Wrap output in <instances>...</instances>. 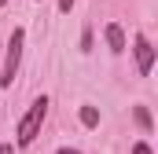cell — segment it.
Masks as SVG:
<instances>
[{"mask_svg":"<svg viewBox=\"0 0 158 154\" xmlns=\"http://www.w3.org/2000/svg\"><path fill=\"white\" fill-rule=\"evenodd\" d=\"M0 154H15V143H0Z\"/></svg>","mask_w":158,"mask_h":154,"instance_id":"9c48e42d","label":"cell"},{"mask_svg":"<svg viewBox=\"0 0 158 154\" xmlns=\"http://www.w3.org/2000/svg\"><path fill=\"white\" fill-rule=\"evenodd\" d=\"M74 4H77V0H59V11H63V15H70V7H74Z\"/></svg>","mask_w":158,"mask_h":154,"instance_id":"ba28073f","label":"cell"},{"mask_svg":"<svg viewBox=\"0 0 158 154\" xmlns=\"http://www.w3.org/2000/svg\"><path fill=\"white\" fill-rule=\"evenodd\" d=\"M132 154H155V151H151L147 140H140V143H132Z\"/></svg>","mask_w":158,"mask_h":154,"instance_id":"52a82bcc","label":"cell"},{"mask_svg":"<svg viewBox=\"0 0 158 154\" xmlns=\"http://www.w3.org/2000/svg\"><path fill=\"white\" fill-rule=\"evenodd\" d=\"M0 7H7V0H0Z\"/></svg>","mask_w":158,"mask_h":154,"instance_id":"8fae6325","label":"cell"},{"mask_svg":"<svg viewBox=\"0 0 158 154\" xmlns=\"http://www.w3.org/2000/svg\"><path fill=\"white\" fill-rule=\"evenodd\" d=\"M55 154H81V151H77V147H59Z\"/></svg>","mask_w":158,"mask_h":154,"instance_id":"30bf717a","label":"cell"},{"mask_svg":"<svg viewBox=\"0 0 158 154\" xmlns=\"http://www.w3.org/2000/svg\"><path fill=\"white\" fill-rule=\"evenodd\" d=\"M77 117H81V125H85V128H96V125H99V110H96V107H88V103L77 110Z\"/></svg>","mask_w":158,"mask_h":154,"instance_id":"5b68a950","label":"cell"},{"mask_svg":"<svg viewBox=\"0 0 158 154\" xmlns=\"http://www.w3.org/2000/svg\"><path fill=\"white\" fill-rule=\"evenodd\" d=\"M48 95H37L33 103H30V110L19 117V125H15V151H22V147H30L33 140L40 136V125H44V117H48Z\"/></svg>","mask_w":158,"mask_h":154,"instance_id":"6da1fadb","label":"cell"},{"mask_svg":"<svg viewBox=\"0 0 158 154\" xmlns=\"http://www.w3.org/2000/svg\"><path fill=\"white\" fill-rule=\"evenodd\" d=\"M132 55H136L140 77H147L151 70H155V44L147 40V33H136V37H132Z\"/></svg>","mask_w":158,"mask_h":154,"instance_id":"3957f363","label":"cell"},{"mask_svg":"<svg viewBox=\"0 0 158 154\" xmlns=\"http://www.w3.org/2000/svg\"><path fill=\"white\" fill-rule=\"evenodd\" d=\"M132 117H136V125H140L143 132H151V128H155V121H151V114H147V107H136Z\"/></svg>","mask_w":158,"mask_h":154,"instance_id":"8992f818","label":"cell"},{"mask_svg":"<svg viewBox=\"0 0 158 154\" xmlns=\"http://www.w3.org/2000/svg\"><path fill=\"white\" fill-rule=\"evenodd\" d=\"M22 48H26V30L15 26L11 37L0 44V88H11V81L19 74V63H22Z\"/></svg>","mask_w":158,"mask_h":154,"instance_id":"7a4b0ae2","label":"cell"},{"mask_svg":"<svg viewBox=\"0 0 158 154\" xmlns=\"http://www.w3.org/2000/svg\"><path fill=\"white\" fill-rule=\"evenodd\" d=\"M103 37H107V48H110L114 55H121V51L129 48V40H125V30H121L118 22H107V26H103Z\"/></svg>","mask_w":158,"mask_h":154,"instance_id":"277c9868","label":"cell"},{"mask_svg":"<svg viewBox=\"0 0 158 154\" xmlns=\"http://www.w3.org/2000/svg\"><path fill=\"white\" fill-rule=\"evenodd\" d=\"M37 4H40V0H37Z\"/></svg>","mask_w":158,"mask_h":154,"instance_id":"4fadbf2b","label":"cell"},{"mask_svg":"<svg viewBox=\"0 0 158 154\" xmlns=\"http://www.w3.org/2000/svg\"><path fill=\"white\" fill-rule=\"evenodd\" d=\"M0 44H4V40H0Z\"/></svg>","mask_w":158,"mask_h":154,"instance_id":"7c38bea8","label":"cell"}]
</instances>
